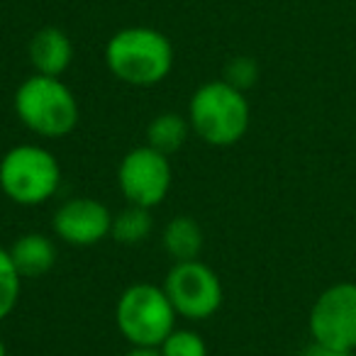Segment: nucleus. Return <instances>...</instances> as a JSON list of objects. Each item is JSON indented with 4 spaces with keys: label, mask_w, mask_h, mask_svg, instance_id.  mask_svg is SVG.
Listing matches in <instances>:
<instances>
[{
    "label": "nucleus",
    "mask_w": 356,
    "mask_h": 356,
    "mask_svg": "<svg viewBox=\"0 0 356 356\" xmlns=\"http://www.w3.org/2000/svg\"><path fill=\"white\" fill-rule=\"evenodd\" d=\"M173 42L154 27H124L105 44L108 71L134 88L159 86L173 71Z\"/></svg>",
    "instance_id": "nucleus-1"
},
{
    "label": "nucleus",
    "mask_w": 356,
    "mask_h": 356,
    "mask_svg": "<svg viewBox=\"0 0 356 356\" xmlns=\"http://www.w3.org/2000/svg\"><path fill=\"white\" fill-rule=\"evenodd\" d=\"M188 122L193 134L210 147H232L249 132L252 108L244 90L222 79L208 81L191 95Z\"/></svg>",
    "instance_id": "nucleus-2"
},
{
    "label": "nucleus",
    "mask_w": 356,
    "mask_h": 356,
    "mask_svg": "<svg viewBox=\"0 0 356 356\" xmlns=\"http://www.w3.org/2000/svg\"><path fill=\"white\" fill-rule=\"evenodd\" d=\"M15 115L32 134L44 139L66 137L81 118L74 90L61 79L32 74L15 90Z\"/></svg>",
    "instance_id": "nucleus-3"
},
{
    "label": "nucleus",
    "mask_w": 356,
    "mask_h": 356,
    "mask_svg": "<svg viewBox=\"0 0 356 356\" xmlns=\"http://www.w3.org/2000/svg\"><path fill=\"white\" fill-rule=\"evenodd\" d=\"M61 186L59 159L40 144H17L0 159V191L22 208L44 205Z\"/></svg>",
    "instance_id": "nucleus-4"
},
{
    "label": "nucleus",
    "mask_w": 356,
    "mask_h": 356,
    "mask_svg": "<svg viewBox=\"0 0 356 356\" xmlns=\"http://www.w3.org/2000/svg\"><path fill=\"white\" fill-rule=\"evenodd\" d=\"M115 325L132 346L159 349L161 341L176 330V310L163 286L134 283L118 298Z\"/></svg>",
    "instance_id": "nucleus-5"
},
{
    "label": "nucleus",
    "mask_w": 356,
    "mask_h": 356,
    "mask_svg": "<svg viewBox=\"0 0 356 356\" xmlns=\"http://www.w3.org/2000/svg\"><path fill=\"white\" fill-rule=\"evenodd\" d=\"M163 291L176 315L193 322L210 320L220 310L225 298L220 276L198 259L173 264L163 281Z\"/></svg>",
    "instance_id": "nucleus-6"
},
{
    "label": "nucleus",
    "mask_w": 356,
    "mask_h": 356,
    "mask_svg": "<svg viewBox=\"0 0 356 356\" xmlns=\"http://www.w3.org/2000/svg\"><path fill=\"white\" fill-rule=\"evenodd\" d=\"M173 184V168L166 154L149 144L129 149L118 166V186L129 205L156 208L166 200Z\"/></svg>",
    "instance_id": "nucleus-7"
},
{
    "label": "nucleus",
    "mask_w": 356,
    "mask_h": 356,
    "mask_svg": "<svg viewBox=\"0 0 356 356\" xmlns=\"http://www.w3.org/2000/svg\"><path fill=\"white\" fill-rule=\"evenodd\" d=\"M312 341L356 351V283H334L317 296L310 310Z\"/></svg>",
    "instance_id": "nucleus-8"
},
{
    "label": "nucleus",
    "mask_w": 356,
    "mask_h": 356,
    "mask_svg": "<svg viewBox=\"0 0 356 356\" xmlns=\"http://www.w3.org/2000/svg\"><path fill=\"white\" fill-rule=\"evenodd\" d=\"M113 218L115 215L108 210V205L88 195H79L56 208L51 218V229L61 242L71 247H93L110 237Z\"/></svg>",
    "instance_id": "nucleus-9"
},
{
    "label": "nucleus",
    "mask_w": 356,
    "mask_h": 356,
    "mask_svg": "<svg viewBox=\"0 0 356 356\" xmlns=\"http://www.w3.org/2000/svg\"><path fill=\"white\" fill-rule=\"evenodd\" d=\"M27 54L35 74L61 79L74 61V42L59 27H42L30 40Z\"/></svg>",
    "instance_id": "nucleus-10"
},
{
    "label": "nucleus",
    "mask_w": 356,
    "mask_h": 356,
    "mask_svg": "<svg viewBox=\"0 0 356 356\" xmlns=\"http://www.w3.org/2000/svg\"><path fill=\"white\" fill-rule=\"evenodd\" d=\"M22 278H42L56 266V244L42 232H27L8 249Z\"/></svg>",
    "instance_id": "nucleus-11"
},
{
    "label": "nucleus",
    "mask_w": 356,
    "mask_h": 356,
    "mask_svg": "<svg viewBox=\"0 0 356 356\" xmlns=\"http://www.w3.org/2000/svg\"><path fill=\"white\" fill-rule=\"evenodd\" d=\"M163 252L176 261H193L203 249V229L188 215H178L163 227L161 234Z\"/></svg>",
    "instance_id": "nucleus-12"
},
{
    "label": "nucleus",
    "mask_w": 356,
    "mask_h": 356,
    "mask_svg": "<svg viewBox=\"0 0 356 356\" xmlns=\"http://www.w3.org/2000/svg\"><path fill=\"white\" fill-rule=\"evenodd\" d=\"M191 134V122L188 118L178 113H161L147 124V144L156 152L166 154H176L178 149L184 147L186 139Z\"/></svg>",
    "instance_id": "nucleus-13"
},
{
    "label": "nucleus",
    "mask_w": 356,
    "mask_h": 356,
    "mask_svg": "<svg viewBox=\"0 0 356 356\" xmlns=\"http://www.w3.org/2000/svg\"><path fill=\"white\" fill-rule=\"evenodd\" d=\"M152 229H154L152 210L137 208V205H127V208L120 210V213L113 218V232H110V237L120 244L134 247V244L147 242Z\"/></svg>",
    "instance_id": "nucleus-14"
},
{
    "label": "nucleus",
    "mask_w": 356,
    "mask_h": 356,
    "mask_svg": "<svg viewBox=\"0 0 356 356\" xmlns=\"http://www.w3.org/2000/svg\"><path fill=\"white\" fill-rule=\"evenodd\" d=\"M22 293V276L8 249L0 247V322L13 315Z\"/></svg>",
    "instance_id": "nucleus-15"
},
{
    "label": "nucleus",
    "mask_w": 356,
    "mask_h": 356,
    "mask_svg": "<svg viewBox=\"0 0 356 356\" xmlns=\"http://www.w3.org/2000/svg\"><path fill=\"white\" fill-rule=\"evenodd\" d=\"M161 356H208V344L193 330H173L159 346Z\"/></svg>",
    "instance_id": "nucleus-16"
},
{
    "label": "nucleus",
    "mask_w": 356,
    "mask_h": 356,
    "mask_svg": "<svg viewBox=\"0 0 356 356\" xmlns=\"http://www.w3.org/2000/svg\"><path fill=\"white\" fill-rule=\"evenodd\" d=\"M222 81H227L229 86L239 90L252 88L254 83L259 81V66L252 56H234L225 64V74Z\"/></svg>",
    "instance_id": "nucleus-17"
},
{
    "label": "nucleus",
    "mask_w": 356,
    "mask_h": 356,
    "mask_svg": "<svg viewBox=\"0 0 356 356\" xmlns=\"http://www.w3.org/2000/svg\"><path fill=\"white\" fill-rule=\"evenodd\" d=\"M300 356H354V351H344V349H334V346H325V344H307L300 351Z\"/></svg>",
    "instance_id": "nucleus-18"
},
{
    "label": "nucleus",
    "mask_w": 356,
    "mask_h": 356,
    "mask_svg": "<svg viewBox=\"0 0 356 356\" xmlns=\"http://www.w3.org/2000/svg\"><path fill=\"white\" fill-rule=\"evenodd\" d=\"M124 356H161L159 349H144V346H132Z\"/></svg>",
    "instance_id": "nucleus-19"
},
{
    "label": "nucleus",
    "mask_w": 356,
    "mask_h": 356,
    "mask_svg": "<svg viewBox=\"0 0 356 356\" xmlns=\"http://www.w3.org/2000/svg\"><path fill=\"white\" fill-rule=\"evenodd\" d=\"M0 356H8V349H6V341H3V337H0Z\"/></svg>",
    "instance_id": "nucleus-20"
}]
</instances>
